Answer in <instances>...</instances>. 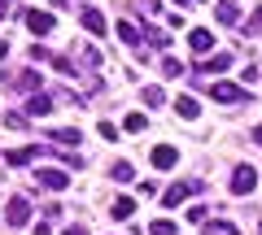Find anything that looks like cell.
I'll return each mask as SVG.
<instances>
[{"label": "cell", "mask_w": 262, "mask_h": 235, "mask_svg": "<svg viewBox=\"0 0 262 235\" xmlns=\"http://www.w3.org/2000/svg\"><path fill=\"white\" fill-rule=\"evenodd\" d=\"M22 22H27L31 35H48V31L57 27V18H53V13H44V9H22Z\"/></svg>", "instance_id": "6da1fadb"}, {"label": "cell", "mask_w": 262, "mask_h": 235, "mask_svg": "<svg viewBox=\"0 0 262 235\" xmlns=\"http://www.w3.org/2000/svg\"><path fill=\"white\" fill-rule=\"evenodd\" d=\"M210 96H214L219 105H245V100H249V92H245L241 83H214V87H210Z\"/></svg>", "instance_id": "7a4b0ae2"}, {"label": "cell", "mask_w": 262, "mask_h": 235, "mask_svg": "<svg viewBox=\"0 0 262 235\" xmlns=\"http://www.w3.org/2000/svg\"><path fill=\"white\" fill-rule=\"evenodd\" d=\"M253 188H258V170H253V166H236L232 170V192H236V196H249Z\"/></svg>", "instance_id": "3957f363"}, {"label": "cell", "mask_w": 262, "mask_h": 235, "mask_svg": "<svg viewBox=\"0 0 262 235\" xmlns=\"http://www.w3.org/2000/svg\"><path fill=\"white\" fill-rule=\"evenodd\" d=\"M5 218H9V226H27L31 222V196H13L5 205Z\"/></svg>", "instance_id": "277c9868"}, {"label": "cell", "mask_w": 262, "mask_h": 235, "mask_svg": "<svg viewBox=\"0 0 262 235\" xmlns=\"http://www.w3.org/2000/svg\"><path fill=\"white\" fill-rule=\"evenodd\" d=\"M192 192H201V183H175V188H166V196H162V209H179Z\"/></svg>", "instance_id": "5b68a950"}, {"label": "cell", "mask_w": 262, "mask_h": 235, "mask_svg": "<svg viewBox=\"0 0 262 235\" xmlns=\"http://www.w3.org/2000/svg\"><path fill=\"white\" fill-rule=\"evenodd\" d=\"M118 39H122L127 48H140V44H144V31H140V22H136V18H118Z\"/></svg>", "instance_id": "8992f818"}, {"label": "cell", "mask_w": 262, "mask_h": 235, "mask_svg": "<svg viewBox=\"0 0 262 235\" xmlns=\"http://www.w3.org/2000/svg\"><path fill=\"white\" fill-rule=\"evenodd\" d=\"M35 179L44 183V188H53V192H66L70 174H66V170H53V166H39V170H35Z\"/></svg>", "instance_id": "52a82bcc"}, {"label": "cell", "mask_w": 262, "mask_h": 235, "mask_svg": "<svg viewBox=\"0 0 262 235\" xmlns=\"http://www.w3.org/2000/svg\"><path fill=\"white\" fill-rule=\"evenodd\" d=\"M79 22H83L92 35H105V31H110V27H105V13L96 9V5H83V9H79Z\"/></svg>", "instance_id": "ba28073f"}, {"label": "cell", "mask_w": 262, "mask_h": 235, "mask_svg": "<svg viewBox=\"0 0 262 235\" xmlns=\"http://www.w3.org/2000/svg\"><path fill=\"white\" fill-rule=\"evenodd\" d=\"M196 70H206V74H223V70H232V53H214V57H206V61H196Z\"/></svg>", "instance_id": "9c48e42d"}, {"label": "cell", "mask_w": 262, "mask_h": 235, "mask_svg": "<svg viewBox=\"0 0 262 235\" xmlns=\"http://www.w3.org/2000/svg\"><path fill=\"white\" fill-rule=\"evenodd\" d=\"M39 157H48V148H18V152H5V161H9V166H27V161H39Z\"/></svg>", "instance_id": "30bf717a"}, {"label": "cell", "mask_w": 262, "mask_h": 235, "mask_svg": "<svg viewBox=\"0 0 262 235\" xmlns=\"http://www.w3.org/2000/svg\"><path fill=\"white\" fill-rule=\"evenodd\" d=\"M175 161H179V152L170 148V144H158V148H153V166H158V170H170Z\"/></svg>", "instance_id": "8fae6325"}, {"label": "cell", "mask_w": 262, "mask_h": 235, "mask_svg": "<svg viewBox=\"0 0 262 235\" xmlns=\"http://www.w3.org/2000/svg\"><path fill=\"white\" fill-rule=\"evenodd\" d=\"M27 113H31V118H48V113H53V96H31Z\"/></svg>", "instance_id": "7c38bea8"}, {"label": "cell", "mask_w": 262, "mask_h": 235, "mask_svg": "<svg viewBox=\"0 0 262 235\" xmlns=\"http://www.w3.org/2000/svg\"><path fill=\"white\" fill-rule=\"evenodd\" d=\"M175 113H179V118H188V122H192V118H201V105H196L192 96H179V100H175Z\"/></svg>", "instance_id": "4fadbf2b"}, {"label": "cell", "mask_w": 262, "mask_h": 235, "mask_svg": "<svg viewBox=\"0 0 262 235\" xmlns=\"http://www.w3.org/2000/svg\"><path fill=\"white\" fill-rule=\"evenodd\" d=\"M48 140H53V144H66V148H75V144L83 140V135H79L75 126H61V131H48Z\"/></svg>", "instance_id": "5bb4252c"}, {"label": "cell", "mask_w": 262, "mask_h": 235, "mask_svg": "<svg viewBox=\"0 0 262 235\" xmlns=\"http://www.w3.org/2000/svg\"><path fill=\"white\" fill-rule=\"evenodd\" d=\"M188 44H192V53H210V48H214V35H210V31H192Z\"/></svg>", "instance_id": "9a60e30c"}, {"label": "cell", "mask_w": 262, "mask_h": 235, "mask_svg": "<svg viewBox=\"0 0 262 235\" xmlns=\"http://www.w3.org/2000/svg\"><path fill=\"white\" fill-rule=\"evenodd\" d=\"M219 22H223V27H236V22H241V9H236V0H223V5H219Z\"/></svg>", "instance_id": "2e32d148"}, {"label": "cell", "mask_w": 262, "mask_h": 235, "mask_svg": "<svg viewBox=\"0 0 262 235\" xmlns=\"http://www.w3.org/2000/svg\"><path fill=\"white\" fill-rule=\"evenodd\" d=\"M110 214L118 218V222H127V218L136 214V200H127V196H118V200H114V209H110Z\"/></svg>", "instance_id": "e0dca14e"}, {"label": "cell", "mask_w": 262, "mask_h": 235, "mask_svg": "<svg viewBox=\"0 0 262 235\" xmlns=\"http://www.w3.org/2000/svg\"><path fill=\"white\" fill-rule=\"evenodd\" d=\"M110 179L114 183H131V179H136V170H131L127 161H118V166H110Z\"/></svg>", "instance_id": "ac0fdd59"}, {"label": "cell", "mask_w": 262, "mask_h": 235, "mask_svg": "<svg viewBox=\"0 0 262 235\" xmlns=\"http://www.w3.org/2000/svg\"><path fill=\"white\" fill-rule=\"evenodd\" d=\"M13 83H18V92H35V87H39V74H35V70H22Z\"/></svg>", "instance_id": "d6986e66"}, {"label": "cell", "mask_w": 262, "mask_h": 235, "mask_svg": "<svg viewBox=\"0 0 262 235\" xmlns=\"http://www.w3.org/2000/svg\"><path fill=\"white\" fill-rule=\"evenodd\" d=\"M144 39H149L153 48H170V35H166L162 27H149V31H144Z\"/></svg>", "instance_id": "ffe728a7"}, {"label": "cell", "mask_w": 262, "mask_h": 235, "mask_svg": "<svg viewBox=\"0 0 262 235\" xmlns=\"http://www.w3.org/2000/svg\"><path fill=\"white\" fill-rule=\"evenodd\" d=\"M144 105H149V109H162V100H166V92H162V87H144Z\"/></svg>", "instance_id": "44dd1931"}, {"label": "cell", "mask_w": 262, "mask_h": 235, "mask_svg": "<svg viewBox=\"0 0 262 235\" xmlns=\"http://www.w3.org/2000/svg\"><path fill=\"white\" fill-rule=\"evenodd\" d=\"M158 66H162V74H166V79H179V74H184V66H179L175 57H162Z\"/></svg>", "instance_id": "7402d4cb"}, {"label": "cell", "mask_w": 262, "mask_h": 235, "mask_svg": "<svg viewBox=\"0 0 262 235\" xmlns=\"http://www.w3.org/2000/svg\"><path fill=\"white\" fill-rule=\"evenodd\" d=\"M144 126H149V118H144V113H127V131H131V135H140Z\"/></svg>", "instance_id": "603a6c76"}, {"label": "cell", "mask_w": 262, "mask_h": 235, "mask_svg": "<svg viewBox=\"0 0 262 235\" xmlns=\"http://www.w3.org/2000/svg\"><path fill=\"white\" fill-rule=\"evenodd\" d=\"M245 35H262V9L249 13V22H245Z\"/></svg>", "instance_id": "cb8c5ba5"}, {"label": "cell", "mask_w": 262, "mask_h": 235, "mask_svg": "<svg viewBox=\"0 0 262 235\" xmlns=\"http://www.w3.org/2000/svg\"><path fill=\"white\" fill-rule=\"evenodd\" d=\"M149 235H179V231H175V222H162V218H158V222L149 226Z\"/></svg>", "instance_id": "d4e9b609"}, {"label": "cell", "mask_w": 262, "mask_h": 235, "mask_svg": "<svg viewBox=\"0 0 262 235\" xmlns=\"http://www.w3.org/2000/svg\"><path fill=\"white\" fill-rule=\"evenodd\" d=\"M57 166H70V170H83V161H79L75 152H57Z\"/></svg>", "instance_id": "484cf974"}, {"label": "cell", "mask_w": 262, "mask_h": 235, "mask_svg": "<svg viewBox=\"0 0 262 235\" xmlns=\"http://www.w3.org/2000/svg\"><path fill=\"white\" fill-rule=\"evenodd\" d=\"M5 126H13V131L22 126V131H27V118H22V113H5Z\"/></svg>", "instance_id": "4316f807"}, {"label": "cell", "mask_w": 262, "mask_h": 235, "mask_svg": "<svg viewBox=\"0 0 262 235\" xmlns=\"http://www.w3.org/2000/svg\"><path fill=\"white\" fill-rule=\"evenodd\" d=\"M83 61H88V70H96V66L105 61V57H101V53H92V48H83Z\"/></svg>", "instance_id": "83f0119b"}, {"label": "cell", "mask_w": 262, "mask_h": 235, "mask_svg": "<svg viewBox=\"0 0 262 235\" xmlns=\"http://www.w3.org/2000/svg\"><path fill=\"white\" fill-rule=\"evenodd\" d=\"M96 131H101V140H118V126H114V122H101Z\"/></svg>", "instance_id": "f1b7e54d"}, {"label": "cell", "mask_w": 262, "mask_h": 235, "mask_svg": "<svg viewBox=\"0 0 262 235\" xmlns=\"http://www.w3.org/2000/svg\"><path fill=\"white\" fill-rule=\"evenodd\" d=\"M210 235H236V226H227V222H210Z\"/></svg>", "instance_id": "f546056e"}, {"label": "cell", "mask_w": 262, "mask_h": 235, "mask_svg": "<svg viewBox=\"0 0 262 235\" xmlns=\"http://www.w3.org/2000/svg\"><path fill=\"white\" fill-rule=\"evenodd\" d=\"M140 5H144L149 13H158V9H162V0H140Z\"/></svg>", "instance_id": "4dcf8cb0"}, {"label": "cell", "mask_w": 262, "mask_h": 235, "mask_svg": "<svg viewBox=\"0 0 262 235\" xmlns=\"http://www.w3.org/2000/svg\"><path fill=\"white\" fill-rule=\"evenodd\" d=\"M31 235H53V226H48V222H39V226H35Z\"/></svg>", "instance_id": "1f68e13d"}, {"label": "cell", "mask_w": 262, "mask_h": 235, "mask_svg": "<svg viewBox=\"0 0 262 235\" xmlns=\"http://www.w3.org/2000/svg\"><path fill=\"white\" fill-rule=\"evenodd\" d=\"M66 235H88V226H70V231H66Z\"/></svg>", "instance_id": "d6a6232c"}, {"label": "cell", "mask_w": 262, "mask_h": 235, "mask_svg": "<svg viewBox=\"0 0 262 235\" xmlns=\"http://www.w3.org/2000/svg\"><path fill=\"white\" fill-rule=\"evenodd\" d=\"M5 53H9V44H5V39H0V57H5Z\"/></svg>", "instance_id": "836d02e7"}, {"label": "cell", "mask_w": 262, "mask_h": 235, "mask_svg": "<svg viewBox=\"0 0 262 235\" xmlns=\"http://www.w3.org/2000/svg\"><path fill=\"white\" fill-rule=\"evenodd\" d=\"M53 5H57V9H66V5H70V0H53Z\"/></svg>", "instance_id": "e575fe53"}, {"label": "cell", "mask_w": 262, "mask_h": 235, "mask_svg": "<svg viewBox=\"0 0 262 235\" xmlns=\"http://www.w3.org/2000/svg\"><path fill=\"white\" fill-rule=\"evenodd\" d=\"M179 5H201V0H179Z\"/></svg>", "instance_id": "d590c367"}, {"label": "cell", "mask_w": 262, "mask_h": 235, "mask_svg": "<svg viewBox=\"0 0 262 235\" xmlns=\"http://www.w3.org/2000/svg\"><path fill=\"white\" fill-rule=\"evenodd\" d=\"M0 18H5V0H0Z\"/></svg>", "instance_id": "8d00e7d4"}, {"label": "cell", "mask_w": 262, "mask_h": 235, "mask_svg": "<svg viewBox=\"0 0 262 235\" xmlns=\"http://www.w3.org/2000/svg\"><path fill=\"white\" fill-rule=\"evenodd\" d=\"M258 235H262V222H258Z\"/></svg>", "instance_id": "74e56055"}]
</instances>
